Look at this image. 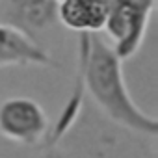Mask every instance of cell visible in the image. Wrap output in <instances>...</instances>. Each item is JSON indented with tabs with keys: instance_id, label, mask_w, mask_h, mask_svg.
<instances>
[{
	"instance_id": "6da1fadb",
	"label": "cell",
	"mask_w": 158,
	"mask_h": 158,
	"mask_svg": "<svg viewBox=\"0 0 158 158\" xmlns=\"http://www.w3.org/2000/svg\"><path fill=\"white\" fill-rule=\"evenodd\" d=\"M78 65L82 80L95 102L119 125L154 136L158 121L132 101L123 78V60L99 34H78Z\"/></svg>"
},
{
	"instance_id": "7a4b0ae2",
	"label": "cell",
	"mask_w": 158,
	"mask_h": 158,
	"mask_svg": "<svg viewBox=\"0 0 158 158\" xmlns=\"http://www.w3.org/2000/svg\"><path fill=\"white\" fill-rule=\"evenodd\" d=\"M108 13L104 32L112 39V48L119 60L138 54L143 45L151 17L158 0H106Z\"/></svg>"
},
{
	"instance_id": "3957f363",
	"label": "cell",
	"mask_w": 158,
	"mask_h": 158,
	"mask_svg": "<svg viewBox=\"0 0 158 158\" xmlns=\"http://www.w3.org/2000/svg\"><path fill=\"white\" fill-rule=\"evenodd\" d=\"M45 110L32 99L13 97L0 104V134L8 139L34 145L47 134Z\"/></svg>"
},
{
	"instance_id": "277c9868",
	"label": "cell",
	"mask_w": 158,
	"mask_h": 158,
	"mask_svg": "<svg viewBox=\"0 0 158 158\" xmlns=\"http://www.w3.org/2000/svg\"><path fill=\"white\" fill-rule=\"evenodd\" d=\"M58 21L56 0H0V23L32 41Z\"/></svg>"
},
{
	"instance_id": "5b68a950",
	"label": "cell",
	"mask_w": 158,
	"mask_h": 158,
	"mask_svg": "<svg viewBox=\"0 0 158 158\" xmlns=\"http://www.w3.org/2000/svg\"><path fill=\"white\" fill-rule=\"evenodd\" d=\"M106 13V0H67L58 4V21L76 34H101Z\"/></svg>"
},
{
	"instance_id": "8992f818",
	"label": "cell",
	"mask_w": 158,
	"mask_h": 158,
	"mask_svg": "<svg viewBox=\"0 0 158 158\" xmlns=\"http://www.w3.org/2000/svg\"><path fill=\"white\" fill-rule=\"evenodd\" d=\"M52 58L24 34L0 23V67L6 65H52Z\"/></svg>"
},
{
	"instance_id": "52a82bcc",
	"label": "cell",
	"mask_w": 158,
	"mask_h": 158,
	"mask_svg": "<svg viewBox=\"0 0 158 158\" xmlns=\"http://www.w3.org/2000/svg\"><path fill=\"white\" fill-rule=\"evenodd\" d=\"M56 2H58V4H61V2H67V0H56Z\"/></svg>"
}]
</instances>
